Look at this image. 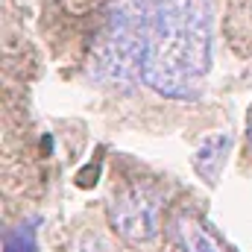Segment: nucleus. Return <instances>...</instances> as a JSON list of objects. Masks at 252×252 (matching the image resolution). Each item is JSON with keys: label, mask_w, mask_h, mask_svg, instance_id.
Here are the masks:
<instances>
[{"label": "nucleus", "mask_w": 252, "mask_h": 252, "mask_svg": "<svg viewBox=\"0 0 252 252\" xmlns=\"http://www.w3.org/2000/svg\"><path fill=\"white\" fill-rule=\"evenodd\" d=\"M211 64L208 0H153L141 79L161 97L193 100Z\"/></svg>", "instance_id": "obj_1"}, {"label": "nucleus", "mask_w": 252, "mask_h": 252, "mask_svg": "<svg viewBox=\"0 0 252 252\" xmlns=\"http://www.w3.org/2000/svg\"><path fill=\"white\" fill-rule=\"evenodd\" d=\"M153 0H112L106 27L94 47V79L112 88H132L144 70Z\"/></svg>", "instance_id": "obj_2"}, {"label": "nucleus", "mask_w": 252, "mask_h": 252, "mask_svg": "<svg viewBox=\"0 0 252 252\" xmlns=\"http://www.w3.org/2000/svg\"><path fill=\"white\" fill-rule=\"evenodd\" d=\"M161 199L150 185H132L121 190L109 205V220L115 232L129 244H150L158 232Z\"/></svg>", "instance_id": "obj_3"}, {"label": "nucleus", "mask_w": 252, "mask_h": 252, "mask_svg": "<svg viewBox=\"0 0 252 252\" xmlns=\"http://www.w3.org/2000/svg\"><path fill=\"white\" fill-rule=\"evenodd\" d=\"M229 147H232V138H229V135H223V132H217V135L202 138L199 150L193 153V167H196V173H199L208 185H214V182H217V176H220V167H223V161H226Z\"/></svg>", "instance_id": "obj_4"}, {"label": "nucleus", "mask_w": 252, "mask_h": 252, "mask_svg": "<svg viewBox=\"0 0 252 252\" xmlns=\"http://www.w3.org/2000/svg\"><path fill=\"white\" fill-rule=\"evenodd\" d=\"M176 235H179V244L182 252H226L223 244L208 232V226L196 217L185 214L179 223H176Z\"/></svg>", "instance_id": "obj_5"}, {"label": "nucleus", "mask_w": 252, "mask_h": 252, "mask_svg": "<svg viewBox=\"0 0 252 252\" xmlns=\"http://www.w3.org/2000/svg\"><path fill=\"white\" fill-rule=\"evenodd\" d=\"M3 252H38V238H35V223H21L15 226L6 241H3Z\"/></svg>", "instance_id": "obj_6"}, {"label": "nucleus", "mask_w": 252, "mask_h": 252, "mask_svg": "<svg viewBox=\"0 0 252 252\" xmlns=\"http://www.w3.org/2000/svg\"><path fill=\"white\" fill-rule=\"evenodd\" d=\"M79 252H109V247H103L100 241H88L85 247H79Z\"/></svg>", "instance_id": "obj_7"}, {"label": "nucleus", "mask_w": 252, "mask_h": 252, "mask_svg": "<svg viewBox=\"0 0 252 252\" xmlns=\"http://www.w3.org/2000/svg\"><path fill=\"white\" fill-rule=\"evenodd\" d=\"M250 141H252V121H250Z\"/></svg>", "instance_id": "obj_8"}]
</instances>
